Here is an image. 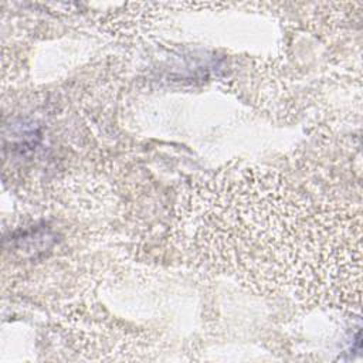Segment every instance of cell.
Segmentation results:
<instances>
[{
	"mask_svg": "<svg viewBox=\"0 0 363 363\" xmlns=\"http://www.w3.org/2000/svg\"><path fill=\"white\" fill-rule=\"evenodd\" d=\"M204 259L262 291L323 303L360 299V227L275 174L224 173L196 189L183 214Z\"/></svg>",
	"mask_w": 363,
	"mask_h": 363,
	"instance_id": "cell-1",
	"label": "cell"
}]
</instances>
